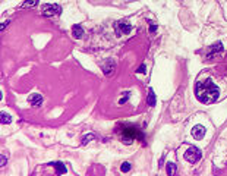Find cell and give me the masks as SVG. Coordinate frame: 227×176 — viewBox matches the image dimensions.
Segmentation results:
<instances>
[{"label":"cell","mask_w":227,"mask_h":176,"mask_svg":"<svg viewBox=\"0 0 227 176\" xmlns=\"http://www.w3.org/2000/svg\"><path fill=\"white\" fill-rule=\"evenodd\" d=\"M195 94H196V97L199 99L201 103H204V104L214 103V101L220 97L218 88L212 84L211 79H205L202 82L196 84V87H195Z\"/></svg>","instance_id":"1"},{"label":"cell","mask_w":227,"mask_h":176,"mask_svg":"<svg viewBox=\"0 0 227 176\" xmlns=\"http://www.w3.org/2000/svg\"><path fill=\"white\" fill-rule=\"evenodd\" d=\"M201 151L196 147H189L188 150H186V153H185V159L188 160L189 163H196L198 160L201 159Z\"/></svg>","instance_id":"2"},{"label":"cell","mask_w":227,"mask_h":176,"mask_svg":"<svg viewBox=\"0 0 227 176\" xmlns=\"http://www.w3.org/2000/svg\"><path fill=\"white\" fill-rule=\"evenodd\" d=\"M62 7L59 5H45L43 9V15L44 16H54V15H60Z\"/></svg>","instance_id":"3"},{"label":"cell","mask_w":227,"mask_h":176,"mask_svg":"<svg viewBox=\"0 0 227 176\" xmlns=\"http://www.w3.org/2000/svg\"><path fill=\"white\" fill-rule=\"evenodd\" d=\"M114 28H116V33L117 34H129L131 33V29H132V27L129 25V24H126L125 21H120V22H116L114 24Z\"/></svg>","instance_id":"4"},{"label":"cell","mask_w":227,"mask_h":176,"mask_svg":"<svg viewBox=\"0 0 227 176\" xmlns=\"http://www.w3.org/2000/svg\"><path fill=\"white\" fill-rule=\"evenodd\" d=\"M192 135H194L195 139H201V138H204L205 135V128L202 125H196V126L192 128Z\"/></svg>","instance_id":"5"},{"label":"cell","mask_w":227,"mask_h":176,"mask_svg":"<svg viewBox=\"0 0 227 176\" xmlns=\"http://www.w3.org/2000/svg\"><path fill=\"white\" fill-rule=\"evenodd\" d=\"M113 71H114V62L111 60V59L105 60L104 65H103V72H104L105 75H111Z\"/></svg>","instance_id":"6"},{"label":"cell","mask_w":227,"mask_h":176,"mask_svg":"<svg viewBox=\"0 0 227 176\" xmlns=\"http://www.w3.org/2000/svg\"><path fill=\"white\" fill-rule=\"evenodd\" d=\"M41 101H43V97H41L40 94H32V95L29 97V103H31V106H40L41 104Z\"/></svg>","instance_id":"7"},{"label":"cell","mask_w":227,"mask_h":176,"mask_svg":"<svg viewBox=\"0 0 227 176\" xmlns=\"http://www.w3.org/2000/svg\"><path fill=\"white\" fill-rule=\"evenodd\" d=\"M72 33H73V37H75V38H81L84 35V29H82V27L75 25V27L72 28Z\"/></svg>","instance_id":"8"},{"label":"cell","mask_w":227,"mask_h":176,"mask_svg":"<svg viewBox=\"0 0 227 176\" xmlns=\"http://www.w3.org/2000/svg\"><path fill=\"white\" fill-rule=\"evenodd\" d=\"M51 165H53L56 169H57V173H60V175H65V173H66V167H65V165H63V163L57 161V163H51Z\"/></svg>","instance_id":"9"},{"label":"cell","mask_w":227,"mask_h":176,"mask_svg":"<svg viewBox=\"0 0 227 176\" xmlns=\"http://www.w3.org/2000/svg\"><path fill=\"white\" fill-rule=\"evenodd\" d=\"M220 51H223V44L221 43H216L212 47H211V56L216 55V53H220Z\"/></svg>","instance_id":"10"},{"label":"cell","mask_w":227,"mask_h":176,"mask_svg":"<svg viewBox=\"0 0 227 176\" xmlns=\"http://www.w3.org/2000/svg\"><path fill=\"white\" fill-rule=\"evenodd\" d=\"M148 106H155V94L152 91V88H151L150 91H148Z\"/></svg>","instance_id":"11"},{"label":"cell","mask_w":227,"mask_h":176,"mask_svg":"<svg viewBox=\"0 0 227 176\" xmlns=\"http://www.w3.org/2000/svg\"><path fill=\"white\" fill-rule=\"evenodd\" d=\"M0 119H2V123H5V125H7V123H11L12 122V117L6 112H3L2 115H0Z\"/></svg>","instance_id":"12"},{"label":"cell","mask_w":227,"mask_h":176,"mask_svg":"<svg viewBox=\"0 0 227 176\" xmlns=\"http://www.w3.org/2000/svg\"><path fill=\"white\" fill-rule=\"evenodd\" d=\"M176 165H174V163H169V165H167V175H174V173H176Z\"/></svg>","instance_id":"13"},{"label":"cell","mask_w":227,"mask_h":176,"mask_svg":"<svg viewBox=\"0 0 227 176\" xmlns=\"http://www.w3.org/2000/svg\"><path fill=\"white\" fill-rule=\"evenodd\" d=\"M38 3V0H25L22 3V7H32Z\"/></svg>","instance_id":"14"},{"label":"cell","mask_w":227,"mask_h":176,"mask_svg":"<svg viewBox=\"0 0 227 176\" xmlns=\"http://www.w3.org/2000/svg\"><path fill=\"white\" fill-rule=\"evenodd\" d=\"M120 170H122L123 173H127V172L131 170V165H129L127 161H125V163L122 165V167H120Z\"/></svg>","instance_id":"15"},{"label":"cell","mask_w":227,"mask_h":176,"mask_svg":"<svg viewBox=\"0 0 227 176\" xmlns=\"http://www.w3.org/2000/svg\"><path fill=\"white\" fill-rule=\"evenodd\" d=\"M136 72H138V73H145V66H144V65H142V66H139V68H138V71H136Z\"/></svg>","instance_id":"16"},{"label":"cell","mask_w":227,"mask_h":176,"mask_svg":"<svg viewBox=\"0 0 227 176\" xmlns=\"http://www.w3.org/2000/svg\"><path fill=\"white\" fill-rule=\"evenodd\" d=\"M0 159H2V161H0V166H5L6 165V157H5V156H2Z\"/></svg>","instance_id":"17"},{"label":"cell","mask_w":227,"mask_h":176,"mask_svg":"<svg viewBox=\"0 0 227 176\" xmlns=\"http://www.w3.org/2000/svg\"><path fill=\"white\" fill-rule=\"evenodd\" d=\"M151 33H155V31H157V27H155V25H151V29H150Z\"/></svg>","instance_id":"18"},{"label":"cell","mask_w":227,"mask_h":176,"mask_svg":"<svg viewBox=\"0 0 227 176\" xmlns=\"http://www.w3.org/2000/svg\"><path fill=\"white\" fill-rule=\"evenodd\" d=\"M7 24H9V22H5V24H2V29H5V28L7 27Z\"/></svg>","instance_id":"19"}]
</instances>
